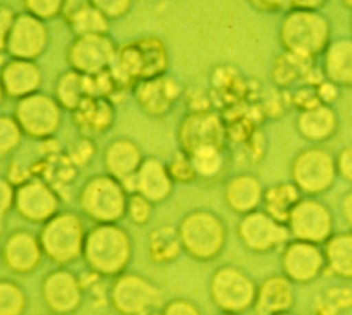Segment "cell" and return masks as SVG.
I'll list each match as a JSON object with an SVG mask.
<instances>
[{
    "instance_id": "cell-1",
    "label": "cell",
    "mask_w": 352,
    "mask_h": 315,
    "mask_svg": "<svg viewBox=\"0 0 352 315\" xmlns=\"http://www.w3.org/2000/svg\"><path fill=\"white\" fill-rule=\"evenodd\" d=\"M278 39L283 51L316 59L331 41V25L319 10L290 8L280 21Z\"/></svg>"
},
{
    "instance_id": "cell-2",
    "label": "cell",
    "mask_w": 352,
    "mask_h": 315,
    "mask_svg": "<svg viewBox=\"0 0 352 315\" xmlns=\"http://www.w3.org/2000/svg\"><path fill=\"white\" fill-rule=\"evenodd\" d=\"M337 176L336 158L320 147L301 150L292 162L293 183L308 195L322 194L329 190Z\"/></svg>"
},
{
    "instance_id": "cell-3",
    "label": "cell",
    "mask_w": 352,
    "mask_h": 315,
    "mask_svg": "<svg viewBox=\"0 0 352 315\" xmlns=\"http://www.w3.org/2000/svg\"><path fill=\"white\" fill-rule=\"evenodd\" d=\"M290 230L300 241L319 242L331 231V215L327 206L314 198H301L289 215Z\"/></svg>"
},
{
    "instance_id": "cell-4",
    "label": "cell",
    "mask_w": 352,
    "mask_h": 315,
    "mask_svg": "<svg viewBox=\"0 0 352 315\" xmlns=\"http://www.w3.org/2000/svg\"><path fill=\"white\" fill-rule=\"evenodd\" d=\"M245 242L256 250H267L276 246L287 237L286 227L267 212H252L241 224Z\"/></svg>"
},
{
    "instance_id": "cell-5",
    "label": "cell",
    "mask_w": 352,
    "mask_h": 315,
    "mask_svg": "<svg viewBox=\"0 0 352 315\" xmlns=\"http://www.w3.org/2000/svg\"><path fill=\"white\" fill-rule=\"evenodd\" d=\"M320 56L323 77L340 88H352V39L331 40Z\"/></svg>"
},
{
    "instance_id": "cell-6",
    "label": "cell",
    "mask_w": 352,
    "mask_h": 315,
    "mask_svg": "<svg viewBox=\"0 0 352 315\" xmlns=\"http://www.w3.org/2000/svg\"><path fill=\"white\" fill-rule=\"evenodd\" d=\"M323 256L312 242L298 241L287 246L283 254V270L293 281L307 282L322 270Z\"/></svg>"
},
{
    "instance_id": "cell-7",
    "label": "cell",
    "mask_w": 352,
    "mask_h": 315,
    "mask_svg": "<svg viewBox=\"0 0 352 315\" xmlns=\"http://www.w3.org/2000/svg\"><path fill=\"white\" fill-rule=\"evenodd\" d=\"M298 133L309 142H324L338 128V116L331 105L319 103L311 109L298 111L296 120Z\"/></svg>"
},
{
    "instance_id": "cell-8",
    "label": "cell",
    "mask_w": 352,
    "mask_h": 315,
    "mask_svg": "<svg viewBox=\"0 0 352 315\" xmlns=\"http://www.w3.org/2000/svg\"><path fill=\"white\" fill-rule=\"evenodd\" d=\"M315 59L304 58L287 51H282L274 58L271 66L272 83L280 88H290L296 84H308L315 70Z\"/></svg>"
},
{
    "instance_id": "cell-9",
    "label": "cell",
    "mask_w": 352,
    "mask_h": 315,
    "mask_svg": "<svg viewBox=\"0 0 352 315\" xmlns=\"http://www.w3.org/2000/svg\"><path fill=\"white\" fill-rule=\"evenodd\" d=\"M293 290L287 279L272 276L267 279L257 294V311L261 315H275L286 312L292 305Z\"/></svg>"
},
{
    "instance_id": "cell-10",
    "label": "cell",
    "mask_w": 352,
    "mask_h": 315,
    "mask_svg": "<svg viewBox=\"0 0 352 315\" xmlns=\"http://www.w3.org/2000/svg\"><path fill=\"white\" fill-rule=\"evenodd\" d=\"M300 190L294 183H278L264 190L263 204L264 212L272 216L275 220L283 223L287 221L292 209L301 199Z\"/></svg>"
},
{
    "instance_id": "cell-11",
    "label": "cell",
    "mask_w": 352,
    "mask_h": 315,
    "mask_svg": "<svg viewBox=\"0 0 352 315\" xmlns=\"http://www.w3.org/2000/svg\"><path fill=\"white\" fill-rule=\"evenodd\" d=\"M264 190L261 183L253 175H239L228 186L227 197L230 204L242 212L253 210L263 201Z\"/></svg>"
},
{
    "instance_id": "cell-12",
    "label": "cell",
    "mask_w": 352,
    "mask_h": 315,
    "mask_svg": "<svg viewBox=\"0 0 352 315\" xmlns=\"http://www.w3.org/2000/svg\"><path fill=\"white\" fill-rule=\"evenodd\" d=\"M326 260L330 268L342 276H352V234L331 238L326 246Z\"/></svg>"
},
{
    "instance_id": "cell-13",
    "label": "cell",
    "mask_w": 352,
    "mask_h": 315,
    "mask_svg": "<svg viewBox=\"0 0 352 315\" xmlns=\"http://www.w3.org/2000/svg\"><path fill=\"white\" fill-rule=\"evenodd\" d=\"M352 305V290L346 287H333L318 304L319 315H337L338 311Z\"/></svg>"
},
{
    "instance_id": "cell-14",
    "label": "cell",
    "mask_w": 352,
    "mask_h": 315,
    "mask_svg": "<svg viewBox=\"0 0 352 315\" xmlns=\"http://www.w3.org/2000/svg\"><path fill=\"white\" fill-rule=\"evenodd\" d=\"M292 102L298 109V111L311 109V107L322 103L318 96L316 87L311 85V84H302V85L297 87V89L292 95Z\"/></svg>"
},
{
    "instance_id": "cell-15",
    "label": "cell",
    "mask_w": 352,
    "mask_h": 315,
    "mask_svg": "<svg viewBox=\"0 0 352 315\" xmlns=\"http://www.w3.org/2000/svg\"><path fill=\"white\" fill-rule=\"evenodd\" d=\"M337 175L342 179L352 182V144L341 149L336 157Z\"/></svg>"
},
{
    "instance_id": "cell-16",
    "label": "cell",
    "mask_w": 352,
    "mask_h": 315,
    "mask_svg": "<svg viewBox=\"0 0 352 315\" xmlns=\"http://www.w3.org/2000/svg\"><path fill=\"white\" fill-rule=\"evenodd\" d=\"M315 87H316V92H318L320 102L324 105H331L333 102H336V99L340 95V87H337L336 84H333L331 81H329L326 78H323Z\"/></svg>"
},
{
    "instance_id": "cell-17",
    "label": "cell",
    "mask_w": 352,
    "mask_h": 315,
    "mask_svg": "<svg viewBox=\"0 0 352 315\" xmlns=\"http://www.w3.org/2000/svg\"><path fill=\"white\" fill-rule=\"evenodd\" d=\"M248 1L254 10L265 14L278 12L289 4L287 0H248Z\"/></svg>"
},
{
    "instance_id": "cell-18",
    "label": "cell",
    "mask_w": 352,
    "mask_h": 315,
    "mask_svg": "<svg viewBox=\"0 0 352 315\" xmlns=\"http://www.w3.org/2000/svg\"><path fill=\"white\" fill-rule=\"evenodd\" d=\"M292 8H307L319 10L327 0H287Z\"/></svg>"
},
{
    "instance_id": "cell-19",
    "label": "cell",
    "mask_w": 352,
    "mask_h": 315,
    "mask_svg": "<svg viewBox=\"0 0 352 315\" xmlns=\"http://www.w3.org/2000/svg\"><path fill=\"white\" fill-rule=\"evenodd\" d=\"M341 208H342V213H344L345 220L352 226V190L345 194Z\"/></svg>"
},
{
    "instance_id": "cell-20",
    "label": "cell",
    "mask_w": 352,
    "mask_h": 315,
    "mask_svg": "<svg viewBox=\"0 0 352 315\" xmlns=\"http://www.w3.org/2000/svg\"><path fill=\"white\" fill-rule=\"evenodd\" d=\"M341 1L344 3V6H345V7L352 8V0H341Z\"/></svg>"
},
{
    "instance_id": "cell-21",
    "label": "cell",
    "mask_w": 352,
    "mask_h": 315,
    "mask_svg": "<svg viewBox=\"0 0 352 315\" xmlns=\"http://www.w3.org/2000/svg\"><path fill=\"white\" fill-rule=\"evenodd\" d=\"M275 315H290V314H286V312H279V314H275Z\"/></svg>"
},
{
    "instance_id": "cell-22",
    "label": "cell",
    "mask_w": 352,
    "mask_h": 315,
    "mask_svg": "<svg viewBox=\"0 0 352 315\" xmlns=\"http://www.w3.org/2000/svg\"><path fill=\"white\" fill-rule=\"evenodd\" d=\"M351 30H352V17H351Z\"/></svg>"
}]
</instances>
